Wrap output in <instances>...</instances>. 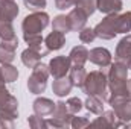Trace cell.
I'll return each mask as SVG.
<instances>
[{
    "label": "cell",
    "mask_w": 131,
    "mask_h": 129,
    "mask_svg": "<svg viewBox=\"0 0 131 129\" xmlns=\"http://www.w3.org/2000/svg\"><path fill=\"white\" fill-rule=\"evenodd\" d=\"M130 91H131V81H130Z\"/></svg>",
    "instance_id": "74e56055"
},
{
    "label": "cell",
    "mask_w": 131,
    "mask_h": 129,
    "mask_svg": "<svg viewBox=\"0 0 131 129\" xmlns=\"http://www.w3.org/2000/svg\"><path fill=\"white\" fill-rule=\"evenodd\" d=\"M84 106H85V109L89 111V112H92V114H102V111H104V102L98 99V97L95 96H89L87 97V100L84 102Z\"/></svg>",
    "instance_id": "d4e9b609"
},
{
    "label": "cell",
    "mask_w": 131,
    "mask_h": 129,
    "mask_svg": "<svg viewBox=\"0 0 131 129\" xmlns=\"http://www.w3.org/2000/svg\"><path fill=\"white\" fill-rule=\"evenodd\" d=\"M116 31H117V33L131 32V11H127V12H124V14H117Z\"/></svg>",
    "instance_id": "7402d4cb"
},
{
    "label": "cell",
    "mask_w": 131,
    "mask_h": 129,
    "mask_svg": "<svg viewBox=\"0 0 131 129\" xmlns=\"http://www.w3.org/2000/svg\"><path fill=\"white\" fill-rule=\"evenodd\" d=\"M108 90L110 96H131L130 91V79H128V65L121 61H114L108 68Z\"/></svg>",
    "instance_id": "6da1fadb"
},
{
    "label": "cell",
    "mask_w": 131,
    "mask_h": 129,
    "mask_svg": "<svg viewBox=\"0 0 131 129\" xmlns=\"http://www.w3.org/2000/svg\"><path fill=\"white\" fill-rule=\"evenodd\" d=\"M55 102L47 99V97H37L32 103L34 114L41 115V117H50L53 109H55Z\"/></svg>",
    "instance_id": "7c38bea8"
},
{
    "label": "cell",
    "mask_w": 131,
    "mask_h": 129,
    "mask_svg": "<svg viewBox=\"0 0 131 129\" xmlns=\"http://www.w3.org/2000/svg\"><path fill=\"white\" fill-rule=\"evenodd\" d=\"M70 67H72L70 58L66 55H60V56H55L50 59L49 73H50V76H53V79H60V78H64L70 71Z\"/></svg>",
    "instance_id": "ba28073f"
},
{
    "label": "cell",
    "mask_w": 131,
    "mask_h": 129,
    "mask_svg": "<svg viewBox=\"0 0 131 129\" xmlns=\"http://www.w3.org/2000/svg\"><path fill=\"white\" fill-rule=\"evenodd\" d=\"M111 59H113V56H111L110 50L105 49V47H95V49H92L89 52V61L93 62L95 65H98V67H101V68L110 67Z\"/></svg>",
    "instance_id": "9c48e42d"
},
{
    "label": "cell",
    "mask_w": 131,
    "mask_h": 129,
    "mask_svg": "<svg viewBox=\"0 0 131 129\" xmlns=\"http://www.w3.org/2000/svg\"><path fill=\"white\" fill-rule=\"evenodd\" d=\"M85 76H87V71L84 68V65H73L70 67V71H69V78L73 84V87H78L81 88L84 81H85Z\"/></svg>",
    "instance_id": "ffe728a7"
},
{
    "label": "cell",
    "mask_w": 131,
    "mask_h": 129,
    "mask_svg": "<svg viewBox=\"0 0 131 129\" xmlns=\"http://www.w3.org/2000/svg\"><path fill=\"white\" fill-rule=\"evenodd\" d=\"M70 126L73 129H82L90 126V120L85 119V117H72V122H70Z\"/></svg>",
    "instance_id": "d6a6232c"
},
{
    "label": "cell",
    "mask_w": 131,
    "mask_h": 129,
    "mask_svg": "<svg viewBox=\"0 0 131 129\" xmlns=\"http://www.w3.org/2000/svg\"><path fill=\"white\" fill-rule=\"evenodd\" d=\"M75 6L79 8L87 17H90V15H93L95 11H96V0H79Z\"/></svg>",
    "instance_id": "83f0119b"
},
{
    "label": "cell",
    "mask_w": 131,
    "mask_h": 129,
    "mask_svg": "<svg viewBox=\"0 0 131 129\" xmlns=\"http://www.w3.org/2000/svg\"><path fill=\"white\" fill-rule=\"evenodd\" d=\"M23 5L29 11H43L47 5V0H23Z\"/></svg>",
    "instance_id": "1f68e13d"
},
{
    "label": "cell",
    "mask_w": 131,
    "mask_h": 129,
    "mask_svg": "<svg viewBox=\"0 0 131 129\" xmlns=\"http://www.w3.org/2000/svg\"><path fill=\"white\" fill-rule=\"evenodd\" d=\"M28 123H29V126H31L32 129H46V128H49L47 120H44V117L37 115V114H34V115H31V117L28 119Z\"/></svg>",
    "instance_id": "f1b7e54d"
},
{
    "label": "cell",
    "mask_w": 131,
    "mask_h": 129,
    "mask_svg": "<svg viewBox=\"0 0 131 129\" xmlns=\"http://www.w3.org/2000/svg\"><path fill=\"white\" fill-rule=\"evenodd\" d=\"M17 35L11 21H0V41H12Z\"/></svg>",
    "instance_id": "484cf974"
},
{
    "label": "cell",
    "mask_w": 131,
    "mask_h": 129,
    "mask_svg": "<svg viewBox=\"0 0 131 129\" xmlns=\"http://www.w3.org/2000/svg\"><path fill=\"white\" fill-rule=\"evenodd\" d=\"M15 59V50L0 43V64H11Z\"/></svg>",
    "instance_id": "4316f807"
},
{
    "label": "cell",
    "mask_w": 131,
    "mask_h": 129,
    "mask_svg": "<svg viewBox=\"0 0 131 129\" xmlns=\"http://www.w3.org/2000/svg\"><path fill=\"white\" fill-rule=\"evenodd\" d=\"M9 96V91H8V88L5 87V85H0V103L2 102H5L6 99Z\"/></svg>",
    "instance_id": "e575fe53"
},
{
    "label": "cell",
    "mask_w": 131,
    "mask_h": 129,
    "mask_svg": "<svg viewBox=\"0 0 131 129\" xmlns=\"http://www.w3.org/2000/svg\"><path fill=\"white\" fill-rule=\"evenodd\" d=\"M20 12L15 0H0V21H11L17 18Z\"/></svg>",
    "instance_id": "8fae6325"
},
{
    "label": "cell",
    "mask_w": 131,
    "mask_h": 129,
    "mask_svg": "<svg viewBox=\"0 0 131 129\" xmlns=\"http://www.w3.org/2000/svg\"><path fill=\"white\" fill-rule=\"evenodd\" d=\"M69 58L73 65H84L89 61V50L85 46H75L70 50Z\"/></svg>",
    "instance_id": "d6986e66"
},
{
    "label": "cell",
    "mask_w": 131,
    "mask_h": 129,
    "mask_svg": "<svg viewBox=\"0 0 131 129\" xmlns=\"http://www.w3.org/2000/svg\"><path fill=\"white\" fill-rule=\"evenodd\" d=\"M79 0H55V6L57 9H61V11H66L72 6H75Z\"/></svg>",
    "instance_id": "836d02e7"
},
{
    "label": "cell",
    "mask_w": 131,
    "mask_h": 129,
    "mask_svg": "<svg viewBox=\"0 0 131 129\" xmlns=\"http://www.w3.org/2000/svg\"><path fill=\"white\" fill-rule=\"evenodd\" d=\"M117 14H108V15H105L102 18V21H99L98 24L93 28L95 33H96V38H101V40H113L117 35V31H116Z\"/></svg>",
    "instance_id": "52a82bcc"
},
{
    "label": "cell",
    "mask_w": 131,
    "mask_h": 129,
    "mask_svg": "<svg viewBox=\"0 0 131 129\" xmlns=\"http://www.w3.org/2000/svg\"><path fill=\"white\" fill-rule=\"evenodd\" d=\"M73 88V84L70 81V78H60V79H55L53 84H52V91L53 94L58 97H64L67 96Z\"/></svg>",
    "instance_id": "e0dca14e"
},
{
    "label": "cell",
    "mask_w": 131,
    "mask_h": 129,
    "mask_svg": "<svg viewBox=\"0 0 131 129\" xmlns=\"http://www.w3.org/2000/svg\"><path fill=\"white\" fill-rule=\"evenodd\" d=\"M117 122V115L114 111H102L96 120L90 122V126H102V128H114Z\"/></svg>",
    "instance_id": "ac0fdd59"
},
{
    "label": "cell",
    "mask_w": 131,
    "mask_h": 129,
    "mask_svg": "<svg viewBox=\"0 0 131 129\" xmlns=\"http://www.w3.org/2000/svg\"><path fill=\"white\" fill-rule=\"evenodd\" d=\"M108 105H111L113 111L121 122H131V96H108Z\"/></svg>",
    "instance_id": "8992f818"
},
{
    "label": "cell",
    "mask_w": 131,
    "mask_h": 129,
    "mask_svg": "<svg viewBox=\"0 0 131 129\" xmlns=\"http://www.w3.org/2000/svg\"><path fill=\"white\" fill-rule=\"evenodd\" d=\"M50 73H49V65L46 64H37L32 68V73L28 79V90L32 94H41L44 93L46 87H47V79H49Z\"/></svg>",
    "instance_id": "277c9868"
},
{
    "label": "cell",
    "mask_w": 131,
    "mask_h": 129,
    "mask_svg": "<svg viewBox=\"0 0 131 129\" xmlns=\"http://www.w3.org/2000/svg\"><path fill=\"white\" fill-rule=\"evenodd\" d=\"M0 73H2V78L5 81V84H12L18 78V70L12 64H2L0 65Z\"/></svg>",
    "instance_id": "603a6c76"
},
{
    "label": "cell",
    "mask_w": 131,
    "mask_h": 129,
    "mask_svg": "<svg viewBox=\"0 0 131 129\" xmlns=\"http://www.w3.org/2000/svg\"><path fill=\"white\" fill-rule=\"evenodd\" d=\"M72 117H73V114L69 111L66 102L58 100L57 105H55V109H53L52 115L47 120V123L52 128H60V129L69 128L70 126V122H72Z\"/></svg>",
    "instance_id": "5b68a950"
},
{
    "label": "cell",
    "mask_w": 131,
    "mask_h": 129,
    "mask_svg": "<svg viewBox=\"0 0 131 129\" xmlns=\"http://www.w3.org/2000/svg\"><path fill=\"white\" fill-rule=\"evenodd\" d=\"M66 105H67V108H69V111L75 115V114H78L82 108H84V102L79 99V97H70L67 102H66Z\"/></svg>",
    "instance_id": "4dcf8cb0"
},
{
    "label": "cell",
    "mask_w": 131,
    "mask_h": 129,
    "mask_svg": "<svg viewBox=\"0 0 131 129\" xmlns=\"http://www.w3.org/2000/svg\"><path fill=\"white\" fill-rule=\"evenodd\" d=\"M44 44L46 47L52 52V50H60L63 49V46L66 44V33L58 32V31H52L46 38H44Z\"/></svg>",
    "instance_id": "2e32d148"
},
{
    "label": "cell",
    "mask_w": 131,
    "mask_h": 129,
    "mask_svg": "<svg viewBox=\"0 0 131 129\" xmlns=\"http://www.w3.org/2000/svg\"><path fill=\"white\" fill-rule=\"evenodd\" d=\"M124 8L122 0H96V9L99 12L108 15V14H117Z\"/></svg>",
    "instance_id": "5bb4252c"
},
{
    "label": "cell",
    "mask_w": 131,
    "mask_h": 129,
    "mask_svg": "<svg viewBox=\"0 0 131 129\" xmlns=\"http://www.w3.org/2000/svg\"><path fill=\"white\" fill-rule=\"evenodd\" d=\"M128 68H130V70H131V59H130V61H128Z\"/></svg>",
    "instance_id": "8d00e7d4"
},
{
    "label": "cell",
    "mask_w": 131,
    "mask_h": 129,
    "mask_svg": "<svg viewBox=\"0 0 131 129\" xmlns=\"http://www.w3.org/2000/svg\"><path fill=\"white\" fill-rule=\"evenodd\" d=\"M52 29H53V31H58V32H63V33H69L72 31V24H70L69 17H67V15H63V14L53 17Z\"/></svg>",
    "instance_id": "cb8c5ba5"
},
{
    "label": "cell",
    "mask_w": 131,
    "mask_h": 129,
    "mask_svg": "<svg viewBox=\"0 0 131 129\" xmlns=\"http://www.w3.org/2000/svg\"><path fill=\"white\" fill-rule=\"evenodd\" d=\"M81 90L87 96H95V97H98V99H101L102 102H108L110 90H108L107 74L102 70H95V71L87 73L85 81H84Z\"/></svg>",
    "instance_id": "7a4b0ae2"
},
{
    "label": "cell",
    "mask_w": 131,
    "mask_h": 129,
    "mask_svg": "<svg viewBox=\"0 0 131 129\" xmlns=\"http://www.w3.org/2000/svg\"><path fill=\"white\" fill-rule=\"evenodd\" d=\"M114 59L116 61H121V62H125V64L128 65V61L131 59V35L130 33H127L117 43L116 53H114Z\"/></svg>",
    "instance_id": "4fadbf2b"
},
{
    "label": "cell",
    "mask_w": 131,
    "mask_h": 129,
    "mask_svg": "<svg viewBox=\"0 0 131 129\" xmlns=\"http://www.w3.org/2000/svg\"><path fill=\"white\" fill-rule=\"evenodd\" d=\"M41 58H43V55L38 53L37 50H34L32 47H28L26 50L21 52V62L26 65L28 68H34L37 64H40Z\"/></svg>",
    "instance_id": "44dd1931"
},
{
    "label": "cell",
    "mask_w": 131,
    "mask_h": 129,
    "mask_svg": "<svg viewBox=\"0 0 131 129\" xmlns=\"http://www.w3.org/2000/svg\"><path fill=\"white\" fill-rule=\"evenodd\" d=\"M17 117H18V102L12 94H9L5 102L0 103V119L14 122Z\"/></svg>",
    "instance_id": "30bf717a"
},
{
    "label": "cell",
    "mask_w": 131,
    "mask_h": 129,
    "mask_svg": "<svg viewBox=\"0 0 131 129\" xmlns=\"http://www.w3.org/2000/svg\"><path fill=\"white\" fill-rule=\"evenodd\" d=\"M67 17H69V20H70V24H72V31H75V32H79L84 26H85V23H87V15L79 9V8H73L69 14H67Z\"/></svg>",
    "instance_id": "9a60e30c"
},
{
    "label": "cell",
    "mask_w": 131,
    "mask_h": 129,
    "mask_svg": "<svg viewBox=\"0 0 131 129\" xmlns=\"http://www.w3.org/2000/svg\"><path fill=\"white\" fill-rule=\"evenodd\" d=\"M95 38H96V33H95V29H92V28L84 26V28L79 31V40H81V43L90 44V43L95 41Z\"/></svg>",
    "instance_id": "f546056e"
},
{
    "label": "cell",
    "mask_w": 131,
    "mask_h": 129,
    "mask_svg": "<svg viewBox=\"0 0 131 129\" xmlns=\"http://www.w3.org/2000/svg\"><path fill=\"white\" fill-rule=\"evenodd\" d=\"M0 85H5V81H3V78H2V73H0Z\"/></svg>",
    "instance_id": "d590c367"
},
{
    "label": "cell",
    "mask_w": 131,
    "mask_h": 129,
    "mask_svg": "<svg viewBox=\"0 0 131 129\" xmlns=\"http://www.w3.org/2000/svg\"><path fill=\"white\" fill-rule=\"evenodd\" d=\"M49 14L44 11H34L32 14L26 15L21 21V31L23 35H32L41 33L49 26Z\"/></svg>",
    "instance_id": "3957f363"
}]
</instances>
